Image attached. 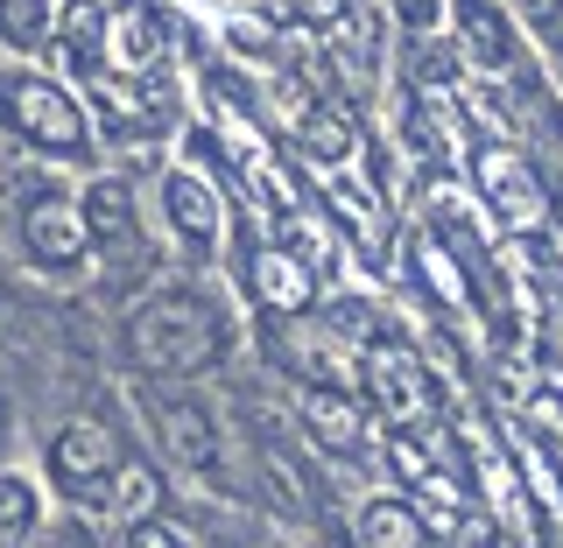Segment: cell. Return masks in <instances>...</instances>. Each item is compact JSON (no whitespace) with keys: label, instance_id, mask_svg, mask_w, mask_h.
Instances as JSON below:
<instances>
[{"label":"cell","instance_id":"1","mask_svg":"<svg viewBox=\"0 0 563 548\" xmlns=\"http://www.w3.org/2000/svg\"><path fill=\"white\" fill-rule=\"evenodd\" d=\"M225 351H233V316L198 281L155 289L120 316V366L134 380H198L225 366Z\"/></svg>","mask_w":563,"mask_h":548},{"label":"cell","instance_id":"2","mask_svg":"<svg viewBox=\"0 0 563 548\" xmlns=\"http://www.w3.org/2000/svg\"><path fill=\"white\" fill-rule=\"evenodd\" d=\"M0 134L57 169L99 163V134H92V113H85V92L49 64L0 57Z\"/></svg>","mask_w":563,"mask_h":548},{"label":"cell","instance_id":"3","mask_svg":"<svg viewBox=\"0 0 563 548\" xmlns=\"http://www.w3.org/2000/svg\"><path fill=\"white\" fill-rule=\"evenodd\" d=\"M128 457H134L128 450V429H120V415L106 409V401L70 409L57 429H49V444H43L49 485H57L70 506H92V514H99V500H106V479H113Z\"/></svg>","mask_w":563,"mask_h":548},{"label":"cell","instance_id":"4","mask_svg":"<svg viewBox=\"0 0 563 548\" xmlns=\"http://www.w3.org/2000/svg\"><path fill=\"white\" fill-rule=\"evenodd\" d=\"M8 225H14V246H22V268L35 275H49V281H85L92 275V233H85V219H78V198L57 183H35L14 198L8 211Z\"/></svg>","mask_w":563,"mask_h":548},{"label":"cell","instance_id":"5","mask_svg":"<svg viewBox=\"0 0 563 548\" xmlns=\"http://www.w3.org/2000/svg\"><path fill=\"white\" fill-rule=\"evenodd\" d=\"M444 43L457 49V64H465L472 78H500V85L528 78V35H521L515 14H507V0H451Z\"/></svg>","mask_w":563,"mask_h":548},{"label":"cell","instance_id":"6","mask_svg":"<svg viewBox=\"0 0 563 548\" xmlns=\"http://www.w3.org/2000/svg\"><path fill=\"white\" fill-rule=\"evenodd\" d=\"M465 163H472V190H479V204L507 225V233H542V225H550V183H542V169L528 163L521 148H507V141H479Z\"/></svg>","mask_w":563,"mask_h":548},{"label":"cell","instance_id":"7","mask_svg":"<svg viewBox=\"0 0 563 548\" xmlns=\"http://www.w3.org/2000/svg\"><path fill=\"white\" fill-rule=\"evenodd\" d=\"M155 219H163V233L184 246L190 260H211L219 239H225V198H219V183L190 163L155 176Z\"/></svg>","mask_w":563,"mask_h":548},{"label":"cell","instance_id":"8","mask_svg":"<svg viewBox=\"0 0 563 548\" xmlns=\"http://www.w3.org/2000/svg\"><path fill=\"white\" fill-rule=\"evenodd\" d=\"M141 422H148L155 450L169 457V465L184 471H211L219 465V422H211V409L198 394H169V387H141Z\"/></svg>","mask_w":563,"mask_h":548},{"label":"cell","instance_id":"9","mask_svg":"<svg viewBox=\"0 0 563 548\" xmlns=\"http://www.w3.org/2000/svg\"><path fill=\"white\" fill-rule=\"evenodd\" d=\"M169 64V8L163 0H106V70L155 78Z\"/></svg>","mask_w":563,"mask_h":548},{"label":"cell","instance_id":"10","mask_svg":"<svg viewBox=\"0 0 563 548\" xmlns=\"http://www.w3.org/2000/svg\"><path fill=\"white\" fill-rule=\"evenodd\" d=\"M366 401L395 422V429H409V422H422L437 409V387H430V373H422V359L409 345H395V338H380V345H366Z\"/></svg>","mask_w":563,"mask_h":548},{"label":"cell","instance_id":"11","mask_svg":"<svg viewBox=\"0 0 563 548\" xmlns=\"http://www.w3.org/2000/svg\"><path fill=\"white\" fill-rule=\"evenodd\" d=\"M296 422L324 457H360L366 450V401L345 394L339 380H296Z\"/></svg>","mask_w":563,"mask_h":548},{"label":"cell","instance_id":"12","mask_svg":"<svg viewBox=\"0 0 563 548\" xmlns=\"http://www.w3.org/2000/svg\"><path fill=\"white\" fill-rule=\"evenodd\" d=\"M246 295L268 316H303L317 310V268L296 246H254L246 254Z\"/></svg>","mask_w":563,"mask_h":548},{"label":"cell","instance_id":"13","mask_svg":"<svg viewBox=\"0 0 563 548\" xmlns=\"http://www.w3.org/2000/svg\"><path fill=\"white\" fill-rule=\"evenodd\" d=\"M324 57H331V70L352 85V92H374V85L387 78V14L374 8V0H360V8L345 14L339 29L324 35Z\"/></svg>","mask_w":563,"mask_h":548},{"label":"cell","instance_id":"14","mask_svg":"<svg viewBox=\"0 0 563 548\" xmlns=\"http://www.w3.org/2000/svg\"><path fill=\"white\" fill-rule=\"evenodd\" d=\"M78 219H85V233H92V254H128V246L141 239L134 183H128L120 169L85 176V190H78Z\"/></svg>","mask_w":563,"mask_h":548},{"label":"cell","instance_id":"15","mask_svg":"<svg viewBox=\"0 0 563 548\" xmlns=\"http://www.w3.org/2000/svg\"><path fill=\"white\" fill-rule=\"evenodd\" d=\"M49 57L64 64L70 85L99 78V70H106V0H64V8H57V35H49Z\"/></svg>","mask_w":563,"mask_h":548},{"label":"cell","instance_id":"16","mask_svg":"<svg viewBox=\"0 0 563 548\" xmlns=\"http://www.w3.org/2000/svg\"><path fill=\"white\" fill-rule=\"evenodd\" d=\"M289 134H296V148L324 169H345L352 155H360V120H352V105H339V99H317Z\"/></svg>","mask_w":563,"mask_h":548},{"label":"cell","instance_id":"17","mask_svg":"<svg viewBox=\"0 0 563 548\" xmlns=\"http://www.w3.org/2000/svg\"><path fill=\"white\" fill-rule=\"evenodd\" d=\"M352 535H360V548H430V521H422L416 500H401V492H374V500L352 514Z\"/></svg>","mask_w":563,"mask_h":548},{"label":"cell","instance_id":"18","mask_svg":"<svg viewBox=\"0 0 563 548\" xmlns=\"http://www.w3.org/2000/svg\"><path fill=\"white\" fill-rule=\"evenodd\" d=\"M57 8H64V0H0V57H14V64H49Z\"/></svg>","mask_w":563,"mask_h":548},{"label":"cell","instance_id":"19","mask_svg":"<svg viewBox=\"0 0 563 548\" xmlns=\"http://www.w3.org/2000/svg\"><path fill=\"white\" fill-rule=\"evenodd\" d=\"M155 506H163V471L148 465V457H128V465L106 479V500H99V514H113V521H155Z\"/></svg>","mask_w":563,"mask_h":548},{"label":"cell","instance_id":"20","mask_svg":"<svg viewBox=\"0 0 563 548\" xmlns=\"http://www.w3.org/2000/svg\"><path fill=\"white\" fill-rule=\"evenodd\" d=\"M43 527V485L22 471H0V541H29Z\"/></svg>","mask_w":563,"mask_h":548},{"label":"cell","instance_id":"21","mask_svg":"<svg viewBox=\"0 0 563 548\" xmlns=\"http://www.w3.org/2000/svg\"><path fill=\"white\" fill-rule=\"evenodd\" d=\"M507 14L521 22L528 49H542V64L563 70V0H507Z\"/></svg>","mask_w":563,"mask_h":548},{"label":"cell","instance_id":"22","mask_svg":"<svg viewBox=\"0 0 563 548\" xmlns=\"http://www.w3.org/2000/svg\"><path fill=\"white\" fill-rule=\"evenodd\" d=\"M374 8L387 14V29H401V35H444L451 0H374Z\"/></svg>","mask_w":563,"mask_h":548},{"label":"cell","instance_id":"23","mask_svg":"<svg viewBox=\"0 0 563 548\" xmlns=\"http://www.w3.org/2000/svg\"><path fill=\"white\" fill-rule=\"evenodd\" d=\"M352 8H360V0H282V14H289L296 29H310V35H331Z\"/></svg>","mask_w":563,"mask_h":548},{"label":"cell","instance_id":"24","mask_svg":"<svg viewBox=\"0 0 563 548\" xmlns=\"http://www.w3.org/2000/svg\"><path fill=\"white\" fill-rule=\"evenodd\" d=\"M120 548H190V535H184V527H169L163 514H155V521H134Z\"/></svg>","mask_w":563,"mask_h":548},{"label":"cell","instance_id":"25","mask_svg":"<svg viewBox=\"0 0 563 548\" xmlns=\"http://www.w3.org/2000/svg\"><path fill=\"white\" fill-rule=\"evenodd\" d=\"M8 422L14 415H8V387H0V450H8Z\"/></svg>","mask_w":563,"mask_h":548},{"label":"cell","instance_id":"26","mask_svg":"<svg viewBox=\"0 0 563 548\" xmlns=\"http://www.w3.org/2000/svg\"><path fill=\"white\" fill-rule=\"evenodd\" d=\"M8 211H14V190H8V183H0V225H8Z\"/></svg>","mask_w":563,"mask_h":548},{"label":"cell","instance_id":"27","mask_svg":"<svg viewBox=\"0 0 563 548\" xmlns=\"http://www.w3.org/2000/svg\"><path fill=\"white\" fill-rule=\"evenodd\" d=\"M8 289H14V275H8V260H0V303H8Z\"/></svg>","mask_w":563,"mask_h":548}]
</instances>
